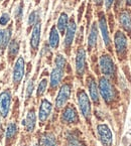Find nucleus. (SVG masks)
Instances as JSON below:
<instances>
[{
	"label": "nucleus",
	"mask_w": 131,
	"mask_h": 146,
	"mask_svg": "<svg viewBox=\"0 0 131 146\" xmlns=\"http://www.w3.org/2000/svg\"><path fill=\"white\" fill-rule=\"evenodd\" d=\"M11 96L9 91H4L0 94V114L2 117H6L10 109Z\"/></svg>",
	"instance_id": "obj_7"
},
{
	"label": "nucleus",
	"mask_w": 131,
	"mask_h": 146,
	"mask_svg": "<svg viewBox=\"0 0 131 146\" xmlns=\"http://www.w3.org/2000/svg\"><path fill=\"white\" fill-rule=\"evenodd\" d=\"M126 2L128 5H131V0H126Z\"/></svg>",
	"instance_id": "obj_36"
},
{
	"label": "nucleus",
	"mask_w": 131,
	"mask_h": 146,
	"mask_svg": "<svg viewBox=\"0 0 131 146\" xmlns=\"http://www.w3.org/2000/svg\"><path fill=\"white\" fill-rule=\"evenodd\" d=\"M41 146H57V140L53 134H45L41 141Z\"/></svg>",
	"instance_id": "obj_22"
},
{
	"label": "nucleus",
	"mask_w": 131,
	"mask_h": 146,
	"mask_svg": "<svg viewBox=\"0 0 131 146\" xmlns=\"http://www.w3.org/2000/svg\"><path fill=\"white\" fill-rule=\"evenodd\" d=\"M88 88H89V92H90L91 99L97 103L98 100H99V94H98V88H97V85L93 79H91L90 81H89Z\"/></svg>",
	"instance_id": "obj_20"
},
{
	"label": "nucleus",
	"mask_w": 131,
	"mask_h": 146,
	"mask_svg": "<svg viewBox=\"0 0 131 146\" xmlns=\"http://www.w3.org/2000/svg\"><path fill=\"white\" fill-rule=\"evenodd\" d=\"M99 26H100V29H101V33H102V36H103L105 45L107 47H109L110 46V36H109V32H108V27H107V22H106V18H105V16H104L103 13H101V14H100Z\"/></svg>",
	"instance_id": "obj_13"
},
{
	"label": "nucleus",
	"mask_w": 131,
	"mask_h": 146,
	"mask_svg": "<svg viewBox=\"0 0 131 146\" xmlns=\"http://www.w3.org/2000/svg\"><path fill=\"white\" fill-rule=\"evenodd\" d=\"M16 131H17V128H16L15 124H9L8 127H7V130H6L7 140L12 139V138L15 136V134H16Z\"/></svg>",
	"instance_id": "obj_25"
},
{
	"label": "nucleus",
	"mask_w": 131,
	"mask_h": 146,
	"mask_svg": "<svg viewBox=\"0 0 131 146\" xmlns=\"http://www.w3.org/2000/svg\"><path fill=\"white\" fill-rule=\"evenodd\" d=\"M3 35H4V30H0V44L3 40Z\"/></svg>",
	"instance_id": "obj_34"
},
{
	"label": "nucleus",
	"mask_w": 131,
	"mask_h": 146,
	"mask_svg": "<svg viewBox=\"0 0 131 146\" xmlns=\"http://www.w3.org/2000/svg\"><path fill=\"white\" fill-rule=\"evenodd\" d=\"M37 13L35 11L30 13L29 17H28V25L31 26V25H35L37 23Z\"/></svg>",
	"instance_id": "obj_29"
},
{
	"label": "nucleus",
	"mask_w": 131,
	"mask_h": 146,
	"mask_svg": "<svg viewBox=\"0 0 131 146\" xmlns=\"http://www.w3.org/2000/svg\"><path fill=\"white\" fill-rule=\"evenodd\" d=\"M68 24H69V17H68V15L66 13H62L58 20V25H57V28L59 29V31L61 33L64 35L66 29L68 27Z\"/></svg>",
	"instance_id": "obj_19"
},
{
	"label": "nucleus",
	"mask_w": 131,
	"mask_h": 146,
	"mask_svg": "<svg viewBox=\"0 0 131 146\" xmlns=\"http://www.w3.org/2000/svg\"><path fill=\"white\" fill-rule=\"evenodd\" d=\"M62 120L66 123H75L78 121V114L73 106H68L64 110L62 115Z\"/></svg>",
	"instance_id": "obj_11"
},
{
	"label": "nucleus",
	"mask_w": 131,
	"mask_h": 146,
	"mask_svg": "<svg viewBox=\"0 0 131 146\" xmlns=\"http://www.w3.org/2000/svg\"><path fill=\"white\" fill-rule=\"evenodd\" d=\"M100 68L101 72L105 76H113L115 73V66L112 60L111 56L108 54H104L100 58Z\"/></svg>",
	"instance_id": "obj_3"
},
{
	"label": "nucleus",
	"mask_w": 131,
	"mask_h": 146,
	"mask_svg": "<svg viewBox=\"0 0 131 146\" xmlns=\"http://www.w3.org/2000/svg\"><path fill=\"white\" fill-rule=\"evenodd\" d=\"M97 37H98V29H97L96 23H94L91 27V31H90V35H89V39H88V45L89 48H92L95 46L97 42Z\"/></svg>",
	"instance_id": "obj_21"
},
{
	"label": "nucleus",
	"mask_w": 131,
	"mask_h": 146,
	"mask_svg": "<svg viewBox=\"0 0 131 146\" xmlns=\"http://www.w3.org/2000/svg\"><path fill=\"white\" fill-rule=\"evenodd\" d=\"M63 76H64V70L58 69V68L53 70L52 74H51V86H52V88H56L59 86V84L63 79Z\"/></svg>",
	"instance_id": "obj_15"
},
{
	"label": "nucleus",
	"mask_w": 131,
	"mask_h": 146,
	"mask_svg": "<svg viewBox=\"0 0 131 146\" xmlns=\"http://www.w3.org/2000/svg\"><path fill=\"white\" fill-rule=\"evenodd\" d=\"M97 129H98V134H99V137L102 144L104 146H111L113 136H112L111 130L109 129V127L105 124H100L98 125V128Z\"/></svg>",
	"instance_id": "obj_4"
},
{
	"label": "nucleus",
	"mask_w": 131,
	"mask_h": 146,
	"mask_svg": "<svg viewBox=\"0 0 131 146\" xmlns=\"http://www.w3.org/2000/svg\"><path fill=\"white\" fill-rule=\"evenodd\" d=\"M65 66H66V58L61 54H59L56 58V68L64 70Z\"/></svg>",
	"instance_id": "obj_26"
},
{
	"label": "nucleus",
	"mask_w": 131,
	"mask_h": 146,
	"mask_svg": "<svg viewBox=\"0 0 131 146\" xmlns=\"http://www.w3.org/2000/svg\"><path fill=\"white\" fill-rule=\"evenodd\" d=\"M70 96H71V87H70V85L66 84L64 86H62L56 100L57 108L61 109V108L64 107L66 105V103H67V101L69 100Z\"/></svg>",
	"instance_id": "obj_5"
},
{
	"label": "nucleus",
	"mask_w": 131,
	"mask_h": 146,
	"mask_svg": "<svg viewBox=\"0 0 131 146\" xmlns=\"http://www.w3.org/2000/svg\"><path fill=\"white\" fill-rule=\"evenodd\" d=\"M41 22L37 21L33 26L31 37H30V46H31L32 50H37V47H39V40H41Z\"/></svg>",
	"instance_id": "obj_10"
},
{
	"label": "nucleus",
	"mask_w": 131,
	"mask_h": 146,
	"mask_svg": "<svg viewBox=\"0 0 131 146\" xmlns=\"http://www.w3.org/2000/svg\"><path fill=\"white\" fill-rule=\"evenodd\" d=\"M99 91L102 98L105 100L107 103H110L115 97L114 89L111 86L110 82L106 78H101L99 81Z\"/></svg>",
	"instance_id": "obj_1"
},
{
	"label": "nucleus",
	"mask_w": 131,
	"mask_h": 146,
	"mask_svg": "<svg viewBox=\"0 0 131 146\" xmlns=\"http://www.w3.org/2000/svg\"><path fill=\"white\" fill-rule=\"evenodd\" d=\"M2 134V130H1V125H0V135Z\"/></svg>",
	"instance_id": "obj_37"
},
{
	"label": "nucleus",
	"mask_w": 131,
	"mask_h": 146,
	"mask_svg": "<svg viewBox=\"0 0 131 146\" xmlns=\"http://www.w3.org/2000/svg\"><path fill=\"white\" fill-rule=\"evenodd\" d=\"M22 16V4H19L18 7L15 10V17L16 18H20Z\"/></svg>",
	"instance_id": "obj_32"
},
{
	"label": "nucleus",
	"mask_w": 131,
	"mask_h": 146,
	"mask_svg": "<svg viewBox=\"0 0 131 146\" xmlns=\"http://www.w3.org/2000/svg\"><path fill=\"white\" fill-rule=\"evenodd\" d=\"M78 103L80 106V110H81L82 114L86 119H89L91 116V105L89 98L87 94L84 91H80L78 93Z\"/></svg>",
	"instance_id": "obj_2"
},
{
	"label": "nucleus",
	"mask_w": 131,
	"mask_h": 146,
	"mask_svg": "<svg viewBox=\"0 0 131 146\" xmlns=\"http://www.w3.org/2000/svg\"><path fill=\"white\" fill-rule=\"evenodd\" d=\"M23 75H24V60L22 56H20L16 60L14 69H13V82L15 84L20 83V81L23 78Z\"/></svg>",
	"instance_id": "obj_8"
},
{
	"label": "nucleus",
	"mask_w": 131,
	"mask_h": 146,
	"mask_svg": "<svg viewBox=\"0 0 131 146\" xmlns=\"http://www.w3.org/2000/svg\"><path fill=\"white\" fill-rule=\"evenodd\" d=\"M114 0H105V6L107 9H110V7L112 6V4H113Z\"/></svg>",
	"instance_id": "obj_33"
},
{
	"label": "nucleus",
	"mask_w": 131,
	"mask_h": 146,
	"mask_svg": "<svg viewBox=\"0 0 131 146\" xmlns=\"http://www.w3.org/2000/svg\"><path fill=\"white\" fill-rule=\"evenodd\" d=\"M67 146H84V144L82 143L79 139H77L76 137H70L68 139V144Z\"/></svg>",
	"instance_id": "obj_28"
},
{
	"label": "nucleus",
	"mask_w": 131,
	"mask_h": 146,
	"mask_svg": "<svg viewBox=\"0 0 131 146\" xmlns=\"http://www.w3.org/2000/svg\"><path fill=\"white\" fill-rule=\"evenodd\" d=\"M18 50H19V44L16 40H12L10 43H9L8 46V56L10 58H13L18 52Z\"/></svg>",
	"instance_id": "obj_23"
},
{
	"label": "nucleus",
	"mask_w": 131,
	"mask_h": 146,
	"mask_svg": "<svg viewBox=\"0 0 131 146\" xmlns=\"http://www.w3.org/2000/svg\"><path fill=\"white\" fill-rule=\"evenodd\" d=\"M114 41H115V47H116V52L118 56L125 54L127 48V39L124 33L121 31H117L115 37H114Z\"/></svg>",
	"instance_id": "obj_6"
},
{
	"label": "nucleus",
	"mask_w": 131,
	"mask_h": 146,
	"mask_svg": "<svg viewBox=\"0 0 131 146\" xmlns=\"http://www.w3.org/2000/svg\"><path fill=\"white\" fill-rule=\"evenodd\" d=\"M35 121H37V117H35V113L33 110L28 112L27 116H26V120L23 122V124L25 125V128L28 132L33 131V129L35 127Z\"/></svg>",
	"instance_id": "obj_17"
},
{
	"label": "nucleus",
	"mask_w": 131,
	"mask_h": 146,
	"mask_svg": "<svg viewBox=\"0 0 131 146\" xmlns=\"http://www.w3.org/2000/svg\"><path fill=\"white\" fill-rule=\"evenodd\" d=\"M85 62H86V52L84 48H79L76 56V70L78 75L82 76L85 72Z\"/></svg>",
	"instance_id": "obj_9"
},
{
	"label": "nucleus",
	"mask_w": 131,
	"mask_h": 146,
	"mask_svg": "<svg viewBox=\"0 0 131 146\" xmlns=\"http://www.w3.org/2000/svg\"><path fill=\"white\" fill-rule=\"evenodd\" d=\"M76 23H75V20L72 19L70 21V23L68 24V27H67V32H66V37H65V45L67 48H69L70 46L72 45L74 40V37H75V33H76Z\"/></svg>",
	"instance_id": "obj_12"
},
{
	"label": "nucleus",
	"mask_w": 131,
	"mask_h": 146,
	"mask_svg": "<svg viewBox=\"0 0 131 146\" xmlns=\"http://www.w3.org/2000/svg\"><path fill=\"white\" fill-rule=\"evenodd\" d=\"M32 91H33V82L29 81V83H28V85H27V89H26V97H27V98L31 95Z\"/></svg>",
	"instance_id": "obj_31"
},
{
	"label": "nucleus",
	"mask_w": 131,
	"mask_h": 146,
	"mask_svg": "<svg viewBox=\"0 0 131 146\" xmlns=\"http://www.w3.org/2000/svg\"><path fill=\"white\" fill-rule=\"evenodd\" d=\"M52 112V104L47 100H43L41 108H39V120L41 122H45Z\"/></svg>",
	"instance_id": "obj_14"
},
{
	"label": "nucleus",
	"mask_w": 131,
	"mask_h": 146,
	"mask_svg": "<svg viewBox=\"0 0 131 146\" xmlns=\"http://www.w3.org/2000/svg\"><path fill=\"white\" fill-rule=\"evenodd\" d=\"M50 45L52 48H57L59 46V43H60V35H59V31L57 29L56 26L52 27L50 33Z\"/></svg>",
	"instance_id": "obj_18"
},
{
	"label": "nucleus",
	"mask_w": 131,
	"mask_h": 146,
	"mask_svg": "<svg viewBox=\"0 0 131 146\" xmlns=\"http://www.w3.org/2000/svg\"><path fill=\"white\" fill-rule=\"evenodd\" d=\"M10 36H11V29L10 28H7L4 30V35H3V40L1 42V50H5L6 46L8 45L9 40H10Z\"/></svg>",
	"instance_id": "obj_24"
},
{
	"label": "nucleus",
	"mask_w": 131,
	"mask_h": 146,
	"mask_svg": "<svg viewBox=\"0 0 131 146\" xmlns=\"http://www.w3.org/2000/svg\"><path fill=\"white\" fill-rule=\"evenodd\" d=\"M0 1H2V0H0Z\"/></svg>",
	"instance_id": "obj_38"
},
{
	"label": "nucleus",
	"mask_w": 131,
	"mask_h": 146,
	"mask_svg": "<svg viewBox=\"0 0 131 146\" xmlns=\"http://www.w3.org/2000/svg\"><path fill=\"white\" fill-rule=\"evenodd\" d=\"M102 1H103V0H95V2H96L98 5H100V4H101V3H102Z\"/></svg>",
	"instance_id": "obj_35"
},
{
	"label": "nucleus",
	"mask_w": 131,
	"mask_h": 146,
	"mask_svg": "<svg viewBox=\"0 0 131 146\" xmlns=\"http://www.w3.org/2000/svg\"><path fill=\"white\" fill-rule=\"evenodd\" d=\"M47 86V81L45 79H43L39 85V88H37V96H41L43 93L45 92V89Z\"/></svg>",
	"instance_id": "obj_27"
},
{
	"label": "nucleus",
	"mask_w": 131,
	"mask_h": 146,
	"mask_svg": "<svg viewBox=\"0 0 131 146\" xmlns=\"http://www.w3.org/2000/svg\"><path fill=\"white\" fill-rule=\"evenodd\" d=\"M119 21L126 31H131V14L128 11H123L119 15Z\"/></svg>",
	"instance_id": "obj_16"
},
{
	"label": "nucleus",
	"mask_w": 131,
	"mask_h": 146,
	"mask_svg": "<svg viewBox=\"0 0 131 146\" xmlns=\"http://www.w3.org/2000/svg\"><path fill=\"white\" fill-rule=\"evenodd\" d=\"M10 20V15L8 13H3L1 16H0V24L1 25H6L7 23Z\"/></svg>",
	"instance_id": "obj_30"
}]
</instances>
